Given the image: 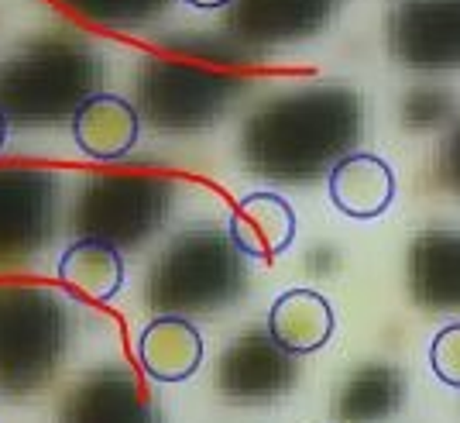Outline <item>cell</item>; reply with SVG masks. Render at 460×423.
I'll use <instances>...</instances> for the list:
<instances>
[{"instance_id": "cell-1", "label": "cell", "mask_w": 460, "mask_h": 423, "mask_svg": "<svg viewBox=\"0 0 460 423\" xmlns=\"http://www.w3.org/2000/svg\"><path fill=\"white\" fill-rule=\"evenodd\" d=\"M361 131V100L347 86H309L265 104L244 124V166L251 173L306 183L330 173Z\"/></svg>"}, {"instance_id": "cell-2", "label": "cell", "mask_w": 460, "mask_h": 423, "mask_svg": "<svg viewBox=\"0 0 460 423\" xmlns=\"http://www.w3.org/2000/svg\"><path fill=\"white\" fill-rule=\"evenodd\" d=\"M244 262L217 231L182 234L172 248L162 255L152 279V307L169 313H196L234 303L244 289Z\"/></svg>"}, {"instance_id": "cell-3", "label": "cell", "mask_w": 460, "mask_h": 423, "mask_svg": "<svg viewBox=\"0 0 460 423\" xmlns=\"http://www.w3.org/2000/svg\"><path fill=\"white\" fill-rule=\"evenodd\" d=\"M199 49L192 45L190 56L158 58L152 76L141 79V96H148L162 128H203L241 94L237 62Z\"/></svg>"}, {"instance_id": "cell-4", "label": "cell", "mask_w": 460, "mask_h": 423, "mask_svg": "<svg viewBox=\"0 0 460 423\" xmlns=\"http://www.w3.org/2000/svg\"><path fill=\"white\" fill-rule=\"evenodd\" d=\"M388 41L412 69L460 66V0H402L388 24Z\"/></svg>"}, {"instance_id": "cell-5", "label": "cell", "mask_w": 460, "mask_h": 423, "mask_svg": "<svg viewBox=\"0 0 460 423\" xmlns=\"http://www.w3.org/2000/svg\"><path fill=\"white\" fill-rule=\"evenodd\" d=\"M296 355H288L269 338V330H248L220 355L217 385L230 400L241 403H261L275 400L296 382Z\"/></svg>"}, {"instance_id": "cell-6", "label": "cell", "mask_w": 460, "mask_h": 423, "mask_svg": "<svg viewBox=\"0 0 460 423\" xmlns=\"http://www.w3.org/2000/svg\"><path fill=\"white\" fill-rule=\"evenodd\" d=\"M341 0H234L237 39L258 49H275L323 32Z\"/></svg>"}, {"instance_id": "cell-7", "label": "cell", "mask_w": 460, "mask_h": 423, "mask_svg": "<svg viewBox=\"0 0 460 423\" xmlns=\"http://www.w3.org/2000/svg\"><path fill=\"white\" fill-rule=\"evenodd\" d=\"M409 289L426 310H460V234L426 231L409 248Z\"/></svg>"}, {"instance_id": "cell-8", "label": "cell", "mask_w": 460, "mask_h": 423, "mask_svg": "<svg viewBox=\"0 0 460 423\" xmlns=\"http://www.w3.org/2000/svg\"><path fill=\"white\" fill-rule=\"evenodd\" d=\"M137 131H141V117L117 94H90L73 114V138L79 152L100 162L124 158L135 148Z\"/></svg>"}, {"instance_id": "cell-9", "label": "cell", "mask_w": 460, "mask_h": 423, "mask_svg": "<svg viewBox=\"0 0 460 423\" xmlns=\"http://www.w3.org/2000/svg\"><path fill=\"white\" fill-rule=\"evenodd\" d=\"M137 362L155 382H186L203 362V334L179 313H162L137 338Z\"/></svg>"}, {"instance_id": "cell-10", "label": "cell", "mask_w": 460, "mask_h": 423, "mask_svg": "<svg viewBox=\"0 0 460 423\" xmlns=\"http://www.w3.org/2000/svg\"><path fill=\"white\" fill-rule=\"evenodd\" d=\"M330 200L354 220L382 217L395 200V173L378 155L350 152L330 169Z\"/></svg>"}, {"instance_id": "cell-11", "label": "cell", "mask_w": 460, "mask_h": 423, "mask_svg": "<svg viewBox=\"0 0 460 423\" xmlns=\"http://www.w3.org/2000/svg\"><path fill=\"white\" fill-rule=\"evenodd\" d=\"M230 241L248 258H275L296 241V213L279 193H251L230 213Z\"/></svg>"}, {"instance_id": "cell-12", "label": "cell", "mask_w": 460, "mask_h": 423, "mask_svg": "<svg viewBox=\"0 0 460 423\" xmlns=\"http://www.w3.org/2000/svg\"><path fill=\"white\" fill-rule=\"evenodd\" d=\"M405 382L402 372L388 362H367L354 368L333 396L337 423H382L402 410Z\"/></svg>"}, {"instance_id": "cell-13", "label": "cell", "mask_w": 460, "mask_h": 423, "mask_svg": "<svg viewBox=\"0 0 460 423\" xmlns=\"http://www.w3.org/2000/svg\"><path fill=\"white\" fill-rule=\"evenodd\" d=\"M333 307L313 289H288L269 310V338L288 355H313L333 334Z\"/></svg>"}, {"instance_id": "cell-14", "label": "cell", "mask_w": 460, "mask_h": 423, "mask_svg": "<svg viewBox=\"0 0 460 423\" xmlns=\"http://www.w3.org/2000/svg\"><path fill=\"white\" fill-rule=\"evenodd\" d=\"M56 275L58 283L79 300L107 303L124 289V258L114 245L86 238V241H76L62 251Z\"/></svg>"}, {"instance_id": "cell-15", "label": "cell", "mask_w": 460, "mask_h": 423, "mask_svg": "<svg viewBox=\"0 0 460 423\" xmlns=\"http://www.w3.org/2000/svg\"><path fill=\"white\" fill-rule=\"evenodd\" d=\"M90 406V423H158L148 400L137 396L128 375H111L107 382L83 389Z\"/></svg>"}, {"instance_id": "cell-16", "label": "cell", "mask_w": 460, "mask_h": 423, "mask_svg": "<svg viewBox=\"0 0 460 423\" xmlns=\"http://www.w3.org/2000/svg\"><path fill=\"white\" fill-rule=\"evenodd\" d=\"M450 96L443 94V90H429V86H422V90H412V94L405 96V124L409 128H433V124H440L443 117L450 114Z\"/></svg>"}, {"instance_id": "cell-17", "label": "cell", "mask_w": 460, "mask_h": 423, "mask_svg": "<svg viewBox=\"0 0 460 423\" xmlns=\"http://www.w3.org/2000/svg\"><path fill=\"white\" fill-rule=\"evenodd\" d=\"M429 365H433L440 382L460 389V324H450V328H443L440 334L433 338Z\"/></svg>"}, {"instance_id": "cell-18", "label": "cell", "mask_w": 460, "mask_h": 423, "mask_svg": "<svg viewBox=\"0 0 460 423\" xmlns=\"http://www.w3.org/2000/svg\"><path fill=\"white\" fill-rule=\"evenodd\" d=\"M440 179L454 193H460V124L450 131V138L443 141L440 152Z\"/></svg>"}, {"instance_id": "cell-19", "label": "cell", "mask_w": 460, "mask_h": 423, "mask_svg": "<svg viewBox=\"0 0 460 423\" xmlns=\"http://www.w3.org/2000/svg\"><path fill=\"white\" fill-rule=\"evenodd\" d=\"M186 4L199 7V11H220V7H227V4H234V0H186Z\"/></svg>"}, {"instance_id": "cell-20", "label": "cell", "mask_w": 460, "mask_h": 423, "mask_svg": "<svg viewBox=\"0 0 460 423\" xmlns=\"http://www.w3.org/2000/svg\"><path fill=\"white\" fill-rule=\"evenodd\" d=\"M4 141H7V117L0 111V148H4Z\"/></svg>"}]
</instances>
